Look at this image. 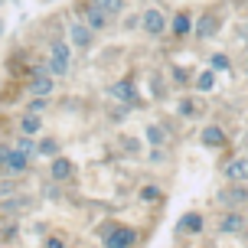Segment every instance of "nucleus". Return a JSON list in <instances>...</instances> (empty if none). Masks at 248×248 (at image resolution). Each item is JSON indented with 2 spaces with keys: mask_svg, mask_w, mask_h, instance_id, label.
<instances>
[{
  "mask_svg": "<svg viewBox=\"0 0 248 248\" xmlns=\"http://www.w3.org/2000/svg\"><path fill=\"white\" fill-rule=\"evenodd\" d=\"M199 140H202L206 147H222V144H225V131L219 127V124H209V127H202Z\"/></svg>",
  "mask_w": 248,
  "mask_h": 248,
  "instance_id": "14",
  "label": "nucleus"
},
{
  "mask_svg": "<svg viewBox=\"0 0 248 248\" xmlns=\"http://www.w3.org/2000/svg\"><path fill=\"white\" fill-rule=\"evenodd\" d=\"M108 92H111V98L124 101V105H137V92H134V85H131V82H114Z\"/></svg>",
  "mask_w": 248,
  "mask_h": 248,
  "instance_id": "12",
  "label": "nucleus"
},
{
  "mask_svg": "<svg viewBox=\"0 0 248 248\" xmlns=\"http://www.w3.org/2000/svg\"><path fill=\"white\" fill-rule=\"evenodd\" d=\"M108 23H111V13L105 10L101 3H88V7H85V26L92 30V33H98V30H105Z\"/></svg>",
  "mask_w": 248,
  "mask_h": 248,
  "instance_id": "5",
  "label": "nucleus"
},
{
  "mask_svg": "<svg viewBox=\"0 0 248 248\" xmlns=\"http://www.w3.org/2000/svg\"><path fill=\"white\" fill-rule=\"evenodd\" d=\"M216 30H219V13H212V10L199 13V20H196V26H193V33H196L199 39H209V36H216Z\"/></svg>",
  "mask_w": 248,
  "mask_h": 248,
  "instance_id": "7",
  "label": "nucleus"
},
{
  "mask_svg": "<svg viewBox=\"0 0 248 248\" xmlns=\"http://www.w3.org/2000/svg\"><path fill=\"white\" fill-rule=\"evenodd\" d=\"M176 232H180V235H193V232H202V216H199V212H186L183 219L176 222Z\"/></svg>",
  "mask_w": 248,
  "mask_h": 248,
  "instance_id": "13",
  "label": "nucleus"
},
{
  "mask_svg": "<svg viewBox=\"0 0 248 248\" xmlns=\"http://www.w3.org/2000/svg\"><path fill=\"white\" fill-rule=\"evenodd\" d=\"M222 176L229 183H245L248 180V157L245 154H238V157H229L222 163Z\"/></svg>",
  "mask_w": 248,
  "mask_h": 248,
  "instance_id": "3",
  "label": "nucleus"
},
{
  "mask_svg": "<svg viewBox=\"0 0 248 248\" xmlns=\"http://www.w3.org/2000/svg\"><path fill=\"white\" fill-rule=\"evenodd\" d=\"M242 147H245V157H248V131H245V137H242Z\"/></svg>",
  "mask_w": 248,
  "mask_h": 248,
  "instance_id": "30",
  "label": "nucleus"
},
{
  "mask_svg": "<svg viewBox=\"0 0 248 248\" xmlns=\"http://www.w3.org/2000/svg\"><path fill=\"white\" fill-rule=\"evenodd\" d=\"M189 30H193V16L186 10H176L173 13V36H186Z\"/></svg>",
  "mask_w": 248,
  "mask_h": 248,
  "instance_id": "17",
  "label": "nucleus"
},
{
  "mask_svg": "<svg viewBox=\"0 0 248 248\" xmlns=\"http://www.w3.org/2000/svg\"><path fill=\"white\" fill-rule=\"evenodd\" d=\"M196 111H199V108H196V101H193V98L180 101V114H183V118H196Z\"/></svg>",
  "mask_w": 248,
  "mask_h": 248,
  "instance_id": "21",
  "label": "nucleus"
},
{
  "mask_svg": "<svg viewBox=\"0 0 248 248\" xmlns=\"http://www.w3.org/2000/svg\"><path fill=\"white\" fill-rule=\"evenodd\" d=\"M46 248H69V242H65L62 235H49L46 238Z\"/></svg>",
  "mask_w": 248,
  "mask_h": 248,
  "instance_id": "25",
  "label": "nucleus"
},
{
  "mask_svg": "<svg viewBox=\"0 0 248 248\" xmlns=\"http://www.w3.org/2000/svg\"><path fill=\"white\" fill-rule=\"evenodd\" d=\"M212 85H216V75H212V72H202L196 78V88H199V92H209Z\"/></svg>",
  "mask_w": 248,
  "mask_h": 248,
  "instance_id": "22",
  "label": "nucleus"
},
{
  "mask_svg": "<svg viewBox=\"0 0 248 248\" xmlns=\"http://www.w3.org/2000/svg\"><path fill=\"white\" fill-rule=\"evenodd\" d=\"M144 134H147V144H154V147H160V144H167V131H163L160 124H150V127L144 131Z\"/></svg>",
  "mask_w": 248,
  "mask_h": 248,
  "instance_id": "19",
  "label": "nucleus"
},
{
  "mask_svg": "<svg viewBox=\"0 0 248 248\" xmlns=\"http://www.w3.org/2000/svg\"><path fill=\"white\" fill-rule=\"evenodd\" d=\"M219 229H222L225 235L242 232V229H245V216H242V212H222V216H219Z\"/></svg>",
  "mask_w": 248,
  "mask_h": 248,
  "instance_id": "9",
  "label": "nucleus"
},
{
  "mask_svg": "<svg viewBox=\"0 0 248 248\" xmlns=\"http://www.w3.org/2000/svg\"><path fill=\"white\" fill-rule=\"evenodd\" d=\"M219 202L225 206V212H235V206H245L248 202V189H238V186H225V189H219Z\"/></svg>",
  "mask_w": 248,
  "mask_h": 248,
  "instance_id": "6",
  "label": "nucleus"
},
{
  "mask_svg": "<svg viewBox=\"0 0 248 248\" xmlns=\"http://www.w3.org/2000/svg\"><path fill=\"white\" fill-rule=\"evenodd\" d=\"M13 189H16V183H13V180H3V183H0V196H7Z\"/></svg>",
  "mask_w": 248,
  "mask_h": 248,
  "instance_id": "28",
  "label": "nucleus"
},
{
  "mask_svg": "<svg viewBox=\"0 0 248 248\" xmlns=\"http://www.w3.org/2000/svg\"><path fill=\"white\" fill-rule=\"evenodd\" d=\"M49 170H52V180H59V183H62V180H69V176L75 173V167H72V160H69V157H56Z\"/></svg>",
  "mask_w": 248,
  "mask_h": 248,
  "instance_id": "15",
  "label": "nucleus"
},
{
  "mask_svg": "<svg viewBox=\"0 0 248 248\" xmlns=\"http://www.w3.org/2000/svg\"><path fill=\"white\" fill-rule=\"evenodd\" d=\"M101 7H105V10L111 13V16H114V13H121V10H124V3H118V0H105Z\"/></svg>",
  "mask_w": 248,
  "mask_h": 248,
  "instance_id": "26",
  "label": "nucleus"
},
{
  "mask_svg": "<svg viewBox=\"0 0 248 248\" xmlns=\"http://www.w3.org/2000/svg\"><path fill=\"white\" fill-rule=\"evenodd\" d=\"M26 167H30V157H23L20 150H13V144H10V157H7V163H3V170H0V173L20 176V173H26Z\"/></svg>",
  "mask_w": 248,
  "mask_h": 248,
  "instance_id": "8",
  "label": "nucleus"
},
{
  "mask_svg": "<svg viewBox=\"0 0 248 248\" xmlns=\"http://www.w3.org/2000/svg\"><path fill=\"white\" fill-rule=\"evenodd\" d=\"M98 238L105 248H134L137 232L131 225H105V229H98Z\"/></svg>",
  "mask_w": 248,
  "mask_h": 248,
  "instance_id": "1",
  "label": "nucleus"
},
{
  "mask_svg": "<svg viewBox=\"0 0 248 248\" xmlns=\"http://www.w3.org/2000/svg\"><path fill=\"white\" fill-rule=\"evenodd\" d=\"M43 131V118L39 114H23L20 118V134L23 137H33V134H39Z\"/></svg>",
  "mask_w": 248,
  "mask_h": 248,
  "instance_id": "16",
  "label": "nucleus"
},
{
  "mask_svg": "<svg viewBox=\"0 0 248 248\" xmlns=\"http://www.w3.org/2000/svg\"><path fill=\"white\" fill-rule=\"evenodd\" d=\"M92 36H95V33H92L85 23H72L69 26V39H72L78 49H88V46H92Z\"/></svg>",
  "mask_w": 248,
  "mask_h": 248,
  "instance_id": "10",
  "label": "nucleus"
},
{
  "mask_svg": "<svg viewBox=\"0 0 248 248\" xmlns=\"http://www.w3.org/2000/svg\"><path fill=\"white\" fill-rule=\"evenodd\" d=\"M43 111H46V98H33L26 105V114H39L43 118Z\"/></svg>",
  "mask_w": 248,
  "mask_h": 248,
  "instance_id": "23",
  "label": "nucleus"
},
{
  "mask_svg": "<svg viewBox=\"0 0 248 248\" xmlns=\"http://www.w3.org/2000/svg\"><path fill=\"white\" fill-rule=\"evenodd\" d=\"M13 150H20L23 157H33V154H39V147H33V137H23V134H16V140H13Z\"/></svg>",
  "mask_w": 248,
  "mask_h": 248,
  "instance_id": "18",
  "label": "nucleus"
},
{
  "mask_svg": "<svg viewBox=\"0 0 248 248\" xmlns=\"http://www.w3.org/2000/svg\"><path fill=\"white\" fill-rule=\"evenodd\" d=\"M52 85H56V82H52L49 72H36V75H33V82H30V92H33L36 98H46V95L52 92Z\"/></svg>",
  "mask_w": 248,
  "mask_h": 248,
  "instance_id": "11",
  "label": "nucleus"
},
{
  "mask_svg": "<svg viewBox=\"0 0 248 248\" xmlns=\"http://www.w3.org/2000/svg\"><path fill=\"white\" fill-rule=\"evenodd\" d=\"M10 157V144H0V170H3V163Z\"/></svg>",
  "mask_w": 248,
  "mask_h": 248,
  "instance_id": "29",
  "label": "nucleus"
},
{
  "mask_svg": "<svg viewBox=\"0 0 248 248\" xmlns=\"http://www.w3.org/2000/svg\"><path fill=\"white\" fill-rule=\"evenodd\" d=\"M212 69H229V56H212Z\"/></svg>",
  "mask_w": 248,
  "mask_h": 248,
  "instance_id": "27",
  "label": "nucleus"
},
{
  "mask_svg": "<svg viewBox=\"0 0 248 248\" xmlns=\"http://www.w3.org/2000/svg\"><path fill=\"white\" fill-rule=\"evenodd\" d=\"M39 154H43V157H52V160H56V157H62V154H59V140H56V137L39 140Z\"/></svg>",
  "mask_w": 248,
  "mask_h": 248,
  "instance_id": "20",
  "label": "nucleus"
},
{
  "mask_svg": "<svg viewBox=\"0 0 248 248\" xmlns=\"http://www.w3.org/2000/svg\"><path fill=\"white\" fill-rule=\"evenodd\" d=\"M140 199H150V202H154V199H160V189H157V186H144V189H140Z\"/></svg>",
  "mask_w": 248,
  "mask_h": 248,
  "instance_id": "24",
  "label": "nucleus"
},
{
  "mask_svg": "<svg viewBox=\"0 0 248 248\" xmlns=\"http://www.w3.org/2000/svg\"><path fill=\"white\" fill-rule=\"evenodd\" d=\"M72 65V46L65 39H52L49 43V72L52 75H65Z\"/></svg>",
  "mask_w": 248,
  "mask_h": 248,
  "instance_id": "2",
  "label": "nucleus"
},
{
  "mask_svg": "<svg viewBox=\"0 0 248 248\" xmlns=\"http://www.w3.org/2000/svg\"><path fill=\"white\" fill-rule=\"evenodd\" d=\"M140 26H144L147 36H160V33H167V16H163V10L150 7V10L140 13Z\"/></svg>",
  "mask_w": 248,
  "mask_h": 248,
  "instance_id": "4",
  "label": "nucleus"
}]
</instances>
